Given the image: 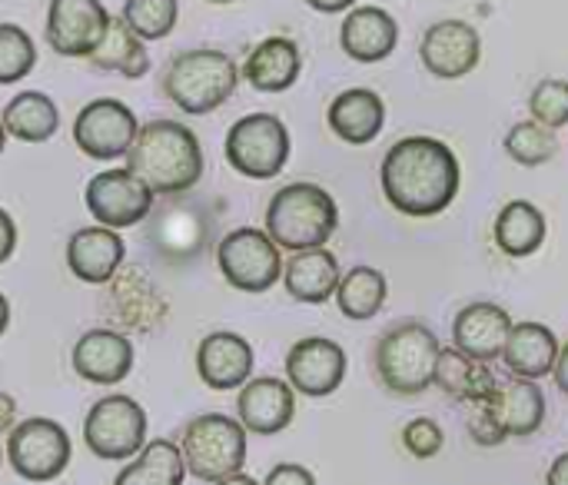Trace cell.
Returning a JSON list of instances; mask_svg holds the SVG:
<instances>
[{
    "label": "cell",
    "instance_id": "18",
    "mask_svg": "<svg viewBox=\"0 0 568 485\" xmlns=\"http://www.w3.org/2000/svg\"><path fill=\"white\" fill-rule=\"evenodd\" d=\"M73 373L93 386H116L133 373V343L116 330H87L73 346Z\"/></svg>",
    "mask_w": 568,
    "mask_h": 485
},
{
    "label": "cell",
    "instance_id": "2",
    "mask_svg": "<svg viewBox=\"0 0 568 485\" xmlns=\"http://www.w3.org/2000/svg\"><path fill=\"white\" fill-rule=\"evenodd\" d=\"M126 170L156 196H176L203 180V146L190 127L176 120H150L140 127L126 153Z\"/></svg>",
    "mask_w": 568,
    "mask_h": 485
},
{
    "label": "cell",
    "instance_id": "36",
    "mask_svg": "<svg viewBox=\"0 0 568 485\" xmlns=\"http://www.w3.org/2000/svg\"><path fill=\"white\" fill-rule=\"evenodd\" d=\"M529 113L536 123H542L549 130L568 127V80H562V77L542 80L529 97Z\"/></svg>",
    "mask_w": 568,
    "mask_h": 485
},
{
    "label": "cell",
    "instance_id": "26",
    "mask_svg": "<svg viewBox=\"0 0 568 485\" xmlns=\"http://www.w3.org/2000/svg\"><path fill=\"white\" fill-rule=\"evenodd\" d=\"M559 340L546 323H516L503 353V363L509 370V376H523V380H542L556 370L559 360Z\"/></svg>",
    "mask_w": 568,
    "mask_h": 485
},
{
    "label": "cell",
    "instance_id": "4",
    "mask_svg": "<svg viewBox=\"0 0 568 485\" xmlns=\"http://www.w3.org/2000/svg\"><path fill=\"white\" fill-rule=\"evenodd\" d=\"M339 226V206L320 183H290L266 206V233L280 250H320Z\"/></svg>",
    "mask_w": 568,
    "mask_h": 485
},
{
    "label": "cell",
    "instance_id": "45",
    "mask_svg": "<svg viewBox=\"0 0 568 485\" xmlns=\"http://www.w3.org/2000/svg\"><path fill=\"white\" fill-rule=\"evenodd\" d=\"M216 485H260L253 476H246V473H236V476H230V479H223V483Z\"/></svg>",
    "mask_w": 568,
    "mask_h": 485
},
{
    "label": "cell",
    "instance_id": "1",
    "mask_svg": "<svg viewBox=\"0 0 568 485\" xmlns=\"http://www.w3.org/2000/svg\"><path fill=\"white\" fill-rule=\"evenodd\" d=\"M379 183L393 210L403 216H439L453 206L463 183L459 156L436 137H403L379 166Z\"/></svg>",
    "mask_w": 568,
    "mask_h": 485
},
{
    "label": "cell",
    "instance_id": "34",
    "mask_svg": "<svg viewBox=\"0 0 568 485\" xmlns=\"http://www.w3.org/2000/svg\"><path fill=\"white\" fill-rule=\"evenodd\" d=\"M180 17V0H126L123 20L143 40H163L173 33Z\"/></svg>",
    "mask_w": 568,
    "mask_h": 485
},
{
    "label": "cell",
    "instance_id": "48",
    "mask_svg": "<svg viewBox=\"0 0 568 485\" xmlns=\"http://www.w3.org/2000/svg\"><path fill=\"white\" fill-rule=\"evenodd\" d=\"M0 466H3V449H0Z\"/></svg>",
    "mask_w": 568,
    "mask_h": 485
},
{
    "label": "cell",
    "instance_id": "25",
    "mask_svg": "<svg viewBox=\"0 0 568 485\" xmlns=\"http://www.w3.org/2000/svg\"><path fill=\"white\" fill-rule=\"evenodd\" d=\"M243 80L260 93H283L303 73V53L290 37H266L243 63Z\"/></svg>",
    "mask_w": 568,
    "mask_h": 485
},
{
    "label": "cell",
    "instance_id": "43",
    "mask_svg": "<svg viewBox=\"0 0 568 485\" xmlns=\"http://www.w3.org/2000/svg\"><path fill=\"white\" fill-rule=\"evenodd\" d=\"M552 376H556V386L562 390L568 396V343L559 350V360H556V370H552Z\"/></svg>",
    "mask_w": 568,
    "mask_h": 485
},
{
    "label": "cell",
    "instance_id": "42",
    "mask_svg": "<svg viewBox=\"0 0 568 485\" xmlns=\"http://www.w3.org/2000/svg\"><path fill=\"white\" fill-rule=\"evenodd\" d=\"M546 485H568V453L556 456V463L546 473Z\"/></svg>",
    "mask_w": 568,
    "mask_h": 485
},
{
    "label": "cell",
    "instance_id": "28",
    "mask_svg": "<svg viewBox=\"0 0 568 485\" xmlns=\"http://www.w3.org/2000/svg\"><path fill=\"white\" fill-rule=\"evenodd\" d=\"M436 386L459 400V403H479L486 396H493V390L499 386L496 373H493V363H479L466 353H459L456 346L443 350L439 353V363H436Z\"/></svg>",
    "mask_w": 568,
    "mask_h": 485
},
{
    "label": "cell",
    "instance_id": "12",
    "mask_svg": "<svg viewBox=\"0 0 568 485\" xmlns=\"http://www.w3.org/2000/svg\"><path fill=\"white\" fill-rule=\"evenodd\" d=\"M153 196L156 193L126 166L103 170L87 183V210L100 226L110 230H126L143 223L153 210Z\"/></svg>",
    "mask_w": 568,
    "mask_h": 485
},
{
    "label": "cell",
    "instance_id": "37",
    "mask_svg": "<svg viewBox=\"0 0 568 485\" xmlns=\"http://www.w3.org/2000/svg\"><path fill=\"white\" fill-rule=\"evenodd\" d=\"M403 446H406L409 456H416V459H433V456H439L443 446H446L443 426H439L436 420H429V416H419V420H413V423L403 430Z\"/></svg>",
    "mask_w": 568,
    "mask_h": 485
},
{
    "label": "cell",
    "instance_id": "27",
    "mask_svg": "<svg viewBox=\"0 0 568 485\" xmlns=\"http://www.w3.org/2000/svg\"><path fill=\"white\" fill-rule=\"evenodd\" d=\"M546 233H549V223H546V213L529 203V200H513L499 210L496 216V246L513 256V260H523V256H532L536 250H542L546 243Z\"/></svg>",
    "mask_w": 568,
    "mask_h": 485
},
{
    "label": "cell",
    "instance_id": "17",
    "mask_svg": "<svg viewBox=\"0 0 568 485\" xmlns=\"http://www.w3.org/2000/svg\"><path fill=\"white\" fill-rule=\"evenodd\" d=\"M513 316L499 303H469L453 320V346L479 363H496L506 353Z\"/></svg>",
    "mask_w": 568,
    "mask_h": 485
},
{
    "label": "cell",
    "instance_id": "3",
    "mask_svg": "<svg viewBox=\"0 0 568 485\" xmlns=\"http://www.w3.org/2000/svg\"><path fill=\"white\" fill-rule=\"evenodd\" d=\"M240 67L216 47H193L176 53L163 70V93L183 113L203 117L223 107L240 87Z\"/></svg>",
    "mask_w": 568,
    "mask_h": 485
},
{
    "label": "cell",
    "instance_id": "8",
    "mask_svg": "<svg viewBox=\"0 0 568 485\" xmlns=\"http://www.w3.org/2000/svg\"><path fill=\"white\" fill-rule=\"evenodd\" d=\"M216 266L223 280L240 293H266L283 280V253L266 230L240 226L216 246Z\"/></svg>",
    "mask_w": 568,
    "mask_h": 485
},
{
    "label": "cell",
    "instance_id": "32",
    "mask_svg": "<svg viewBox=\"0 0 568 485\" xmlns=\"http://www.w3.org/2000/svg\"><path fill=\"white\" fill-rule=\"evenodd\" d=\"M389 296V283L376 266H353L349 273H343L339 290H336V306L346 320L366 323L373 320Z\"/></svg>",
    "mask_w": 568,
    "mask_h": 485
},
{
    "label": "cell",
    "instance_id": "20",
    "mask_svg": "<svg viewBox=\"0 0 568 485\" xmlns=\"http://www.w3.org/2000/svg\"><path fill=\"white\" fill-rule=\"evenodd\" d=\"M126 256V243L116 230L110 226H83L70 236L67 243V266L80 283L90 286H103L116 276V270L123 266Z\"/></svg>",
    "mask_w": 568,
    "mask_h": 485
},
{
    "label": "cell",
    "instance_id": "22",
    "mask_svg": "<svg viewBox=\"0 0 568 485\" xmlns=\"http://www.w3.org/2000/svg\"><path fill=\"white\" fill-rule=\"evenodd\" d=\"M339 43H343L346 57H353L356 63H379L396 50L399 23L389 10L363 3L346 13V20L339 27Z\"/></svg>",
    "mask_w": 568,
    "mask_h": 485
},
{
    "label": "cell",
    "instance_id": "5",
    "mask_svg": "<svg viewBox=\"0 0 568 485\" xmlns=\"http://www.w3.org/2000/svg\"><path fill=\"white\" fill-rule=\"evenodd\" d=\"M439 353L443 343L426 323L403 320L389 326L376 343V376L396 396H423L429 386H436Z\"/></svg>",
    "mask_w": 568,
    "mask_h": 485
},
{
    "label": "cell",
    "instance_id": "24",
    "mask_svg": "<svg viewBox=\"0 0 568 485\" xmlns=\"http://www.w3.org/2000/svg\"><path fill=\"white\" fill-rule=\"evenodd\" d=\"M339 280H343L339 260L326 246L293 253L286 260V266H283V286H286V293L296 303H310V306L329 303L336 296V290H339Z\"/></svg>",
    "mask_w": 568,
    "mask_h": 485
},
{
    "label": "cell",
    "instance_id": "11",
    "mask_svg": "<svg viewBox=\"0 0 568 485\" xmlns=\"http://www.w3.org/2000/svg\"><path fill=\"white\" fill-rule=\"evenodd\" d=\"M140 133L136 113L113 97L90 100L73 120V143L90 160H120L130 153Z\"/></svg>",
    "mask_w": 568,
    "mask_h": 485
},
{
    "label": "cell",
    "instance_id": "29",
    "mask_svg": "<svg viewBox=\"0 0 568 485\" xmlns=\"http://www.w3.org/2000/svg\"><path fill=\"white\" fill-rule=\"evenodd\" d=\"M87 60H90V67L103 70V73H120V77H130V80H140V77L150 73V53L143 47V37H136L123 17L110 20V30L103 37V43Z\"/></svg>",
    "mask_w": 568,
    "mask_h": 485
},
{
    "label": "cell",
    "instance_id": "46",
    "mask_svg": "<svg viewBox=\"0 0 568 485\" xmlns=\"http://www.w3.org/2000/svg\"><path fill=\"white\" fill-rule=\"evenodd\" d=\"M3 143H7V130H3V120H0V153H3Z\"/></svg>",
    "mask_w": 568,
    "mask_h": 485
},
{
    "label": "cell",
    "instance_id": "15",
    "mask_svg": "<svg viewBox=\"0 0 568 485\" xmlns=\"http://www.w3.org/2000/svg\"><path fill=\"white\" fill-rule=\"evenodd\" d=\"M343 380H346V350L336 340L306 336L293 343V350L286 353V383L310 400L333 396L343 386Z\"/></svg>",
    "mask_w": 568,
    "mask_h": 485
},
{
    "label": "cell",
    "instance_id": "35",
    "mask_svg": "<svg viewBox=\"0 0 568 485\" xmlns=\"http://www.w3.org/2000/svg\"><path fill=\"white\" fill-rule=\"evenodd\" d=\"M37 63L33 37L17 23H0V83L23 80Z\"/></svg>",
    "mask_w": 568,
    "mask_h": 485
},
{
    "label": "cell",
    "instance_id": "10",
    "mask_svg": "<svg viewBox=\"0 0 568 485\" xmlns=\"http://www.w3.org/2000/svg\"><path fill=\"white\" fill-rule=\"evenodd\" d=\"M73 456V443L67 430L47 416L23 420L10 430L7 439V459L13 473L27 483H50L67 473Z\"/></svg>",
    "mask_w": 568,
    "mask_h": 485
},
{
    "label": "cell",
    "instance_id": "30",
    "mask_svg": "<svg viewBox=\"0 0 568 485\" xmlns=\"http://www.w3.org/2000/svg\"><path fill=\"white\" fill-rule=\"evenodd\" d=\"M183 449L170 439H153L120 469L113 485H183Z\"/></svg>",
    "mask_w": 568,
    "mask_h": 485
},
{
    "label": "cell",
    "instance_id": "44",
    "mask_svg": "<svg viewBox=\"0 0 568 485\" xmlns=\"http://www.w3.org/2000/svg\"><path fill=\"white\" fill-rule=\"evenodd\" d=\"M7 326H10V303H7V296L0 293V336L7 333Z\"/></svg>",
    "mask_w": 568,
    "mask_h": 485
},
{
    "label": "cell",
    "instance_id": "23",
    "mask_svg": "<svg viewBox=\"0 0 568 485\" xmlns=\"http://www.w3.org/2000/svg\"><path fill=\"white\" fill-rule=\"evenodd\" d=\"M326 120H329V130L343 140V143H353V146H366L373 143L383 127H386V103L376 90H366V87H353V90H343L329 110H326Z\"/></svg>",
    "mask_w": 568,
    "mask_h": 485
},
{
    "label": "cell",
    "instance_id": "39",
    "mask_svg": "<svg viewBox=\"0 0 568 485\" xmlns=\"http://www.w3.org/2000/svg\"><path fill=\"white\" fill-rule=\"evenodd\" d=\"M263 485H316V476L306 469V466H296V463H280L266 473V483Z\"/></svg>",
    "mask_w": 568,
    "mask_h": 485
},
{
    "label": "cell",
    "instance_id": "19",
    "mask_svg": "<svg viewBox=\"0 0 568 485\" xmlns=\"http://www.w3.org/2000/svg\"><path fill=\"white\" fill-rule=\"evenodd\" d=\"M253 366H256L253 346L240 333H226V330L210 333L196 350V373L216 393L243 390L253 380Z\"/></svg>",
    "mask_w": 568,
    "mask_h": 485
},
{
    "label": "cell",
    "instance_id": "6",
    "mask_svg": "<svg viewBox=\"0 0 568 485\" xmlns=\"http://www.w3.org/2000/svg\"><path fill=\"white\" fill-rule=\"evenodd\" d=\"M183 463L200 483H223L246 466V430L240 420L223 413H203L183 430Z\"/></svg>",
    "mask_w": 568,
    "mask_h": 485
},
{
    "label": "cell",
    "instance_id": "21",
    "mask_svg": "<svg viewBox=\"0 0 568 485\" xmlns=\"http://www.w3.org/2000/svg\"><path fill=\"white\" fill-rule=\"evenodd\" d=\"M486 406L493 410L499 430L506 433V439H529L542 430L546 423V393L536 380H499V386L493 390V396H486Z\"/></svg>",
    "mask_w": 568,
    "mask_h": 485
},
{
    "label": "cell",
    "instance_id": "16",
    "mask_svg": "<svg viewBox=\"0 0 568 485\" xmlns=\"http://www.w3.org/2000/svg\"><path fill=\"white\" fill-rule=\"evenodd\" d=\"M236 420L253 436H276L296 420V390L286 380H250L236 396Z\"/></svg>",
    "mask_w": 568,
    "mask_h": 485
},
{
    "label": "cell",
    "instance_id": "38",
    "mask_svg": "<svg viewBox=\"0 0 568 485\" xmlns=\"http://www.w3.org/2000/svg\"><path fill=\"white\" fill-rule=\"evenodd\" d=\"M466 426H469V436H473L479 446H503V443H506V433L499 430V423H496L493 410L486 406V400H479V403H469Z\"/></svg>",
    "mask_w": 568,
    "mask_h": 485
},
{
    "label": "cell",
    "instance_id": "14",
    "mask_svg": "<svg viewBox=\"0 0 568 485\" xmlns=\"http://www.w3.org/2000/svg\"><path fill=\"white\" fill-rule=\"evenodd\" d=\"M419 57L423 67L439 77V80H459L466 73H473L479 67L483 57V37L469 20H436L433 27H426L423 43H419Z\"/></svg>",
    "mask_w": 568,
    "mask_h": 485
},
{
    "label": "cell",
    "instance_id": "47",
    "mask_svg": "<svg viewBox=\"0 0 568 485\" xmlns=\"http://www.w3.org/2000/svg\"><path fill=\"white\" fill-rule=\"evenodd\" d=\"M210 3H230V0H210Z\"/></svg>",
    "mask_w": 568,
    "mask_h": 485
},
{
    "label": "cell",
    "instance_id": "31",
    "mask_svg": "<svg viewBox=\"0 0 568 485\" xmlns=\"http://www.w3.org/2000/svg\"><path fill=\"white\" fill-rule=\"evenodd\" d=\"M3 130L23 143H43L57 133L60 127V113L57 103L40 93V90H23L17 93L7 107H3Z\"/></svg>",
    "mask_w": 568,
    "mask_h": 485
},
{
    "label": "cell",
    "instance_id": "9",
    "mask_svg": "<svg viewBox=\"0 0 568 485\" xmlns=\"http://www.w3.org/2000/svg\"><path fill=\"white\" fill-rule=\"evenodd\" d=\"M83 443L103 463H130L146 446V413L130 396H103L83 420Z\"/></svg>",
    "mask_w": 568,
    "mask_h": 485
},
{
    "label": "cell",
    "instance_id": "7",
    "mask_svg": "<svg viewBox=\"0 0 568 485\" xmlns=\"http://www.w3.org/2000/svg\"><path fill=\"white\" fill-rule=\"evenodd\" d=\"M226 163L250 180H273L283 173L293 140L280 117L273 113H250L236 120L226 133Z\"/></svg>",
    "mask_w": 568,
    "mask_h": 485
},
{
    "label": "cell",
    "instance_id": "13",
    "mask_svg": "<svg viewBox=\"0 0 568 485\" xmlns=\"http://www.w3.org/2000/svg\"><path fill=\"white\" fill-rule=\"evenodd\" d=\"M110 20L103 0H50L47 43L60 57H90L103 43Z\"/></svg>",
    "mask_w": 568,
    "mask_h": 485
},
{
    "label": "cell",
    "instance_id": "41",
    "mask_svg": "<svg viewBox=\"0 0 568 485\" xmlns=\"http://www.w3.org/2000/svg\"><path fill=\"white\" fill-rule=\"evenodd\" d=\"M306 3L320 13H349L356 7V0H306Z\"/></svg>",
    "mask_w": 568,
    "mask_h": 485
},
{
    "label": "cell",
    "instance_id": "33",
    "mask_svg": "<svg viewBox=\"0 0 568 485\" xmlns=\"http://www.w3.org/2000/svg\"><path fill=\"white\" fill-rule=\"evenodd\" d=\"M506 153L519 166H542L559 153V137H556V130H549L536 120H523L506 133Z\"/></svg>",
    "mask_w": 568,
    "mask_h": 485
},
{
    "label": "cell",
    "instance_id": "40",
    "mask_svg": "<svg viewBox=\"0 0 568 485\" xmlns=\"http://www.w3.org/2000/svg\"><path fill=\"white\" fill-rule=\"evenodd\" d=\"M13 250H17V223H13V216L0 206V266L13 256Z\"/></svg>",
    "mask_w": 568,
    "mask_h": 485
}]
</instances>
